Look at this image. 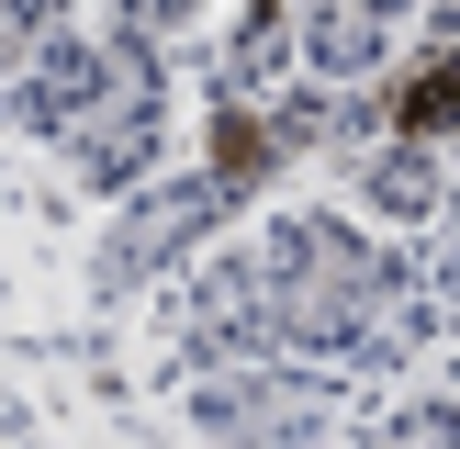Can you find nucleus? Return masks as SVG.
<instances>
[{
  "instance_id": "f257e3e1",
  "label": "nucleus",
  "mask_w": 460,
  "mask_h": 449,
  "mask_svg": "<svg viewBox=\"0 0 460 449\" xmlns=\"http://www.w3.org/2000/svg\"><path fill=\"white\" fill-rule=\"evenodd\" d=\"M259 269H270V304H281V348L337 359V371H394L438 326L416 269L382 259L371 236H349L337 214H281L270 247H259Z\"/></svg>"
},
{
  "instance_id": "f03ea898",
  "label": "nucleus",
  "mask_w": 460,
  "mask_h": 449,
  "mask_svg": "<svg viewBox=\"0 0 460 449\" xmlns=\"http://www.w3.org/2000/svg\"><path fill=\"white\" fill-rule=\"evenodd\" d=\"M22 112L45 135H67V157L90 180H146V157H157V67L135 34L124 45H57L34 67V90H22Z\"/></svg>"
},
{
  "instance_id": "7ed1b4c3",
  "label": "nucleus",
  "mask_w": 460,
  "mask_h": 449,
  "mask_svg": "<svg viewBox=\"0 0 460 449\" xmlns=\"http://www.w3.org/2000/svg\"><path fill=\"white\" fill-rule=\"evenodd\" d=\"M191 416L214 427L225 449H314L337 416V382L314 371H281V359H236V371H214L191 393Z\"/></svg>"
},
{
  "instance_id": "20e7f679",
  "label": "nucleus",
  "mask_w": 460,
  "mask_h": 449,
  "mask_svg": "<svg viewBox=\"0 0 460 449\" xmlns=\"http://www.w3.org/2000/svg\"><path fill=\"white\" fill-rule=\"evenodd\" d=\"M371 202H382V214H427V202H438V135L382 146V157H371Z\"/></svg>"
},
{
  "instance_id": "39448f33",
  "label": "nucleus",
  "mask_w": 460,
  "mask_h": 449,
  "mask_svg": "<svg viewBox=\"0 0 460 449\" xmlns=\"http://www.w3.org/2000/svg\"><path fill=\"white\" fill-rule=\"evenodd\" d=\"M394 124L404 135H460V57H427L416 79L394 90Z\"/></svg>"
},
{
  "instance_id": "423d86ee",
  "label": "nucleus",
  "mask_w": 460,
  "mask_h": 449,
  "mask_svg": "<svg viewBox=\"0 0 460 449\" xmlns=\"http://www.w3.org/2000/svg\"><path fill=\"white\" fill-rule=\"evenodd\" d=\"M359 449H460V404H404V416L359 427Z\"/></svg>"
},
{
  "instance_id": "0eeeda50",
  "label": "nucleus",
  "mask_w": 460,
  "mask_h": 449,
  "mask_svg": "<svg viewBox=\"0 0 460 449\" xmlns=\"http://www.w3.org/2000/svg\"><path fill=\"white\" fill-rule=\"evenodd\" d=\"M45 12H57V0H0V67H12V57H22V45H34V34H45Z\"/></svg>"
},
{
  "instance_id": "6e6552de",
  "label": "nucleus",
  "mask_w": 460,
  "mask_h": 449,
  "mask_svg": "<svg viewBox=\"0 0 460 449\" xmlns=\"http://www.w3.org/2000/svg\"><path fill=\"white\" fill-rule=\"evenodd\" d=\"M202 12V0H124V22H135V34H157V22H191Z\"/></svg>"
},
{
  "instance_id": "1a4fd4ad",
  "label": "nucleus",
  "mask_w": 460,
  "mask_h": 449,
  "mask_svg": "<svg viewBox=\"0 0 460 449\" xmlns=\"http://www.w3.org/2000/svg\"><path fill=\"white\" fill-rule=\"evenodd\" d=\"M427 12H438V34H460V0H427Z\"/></svg>"
}]
</instances>
